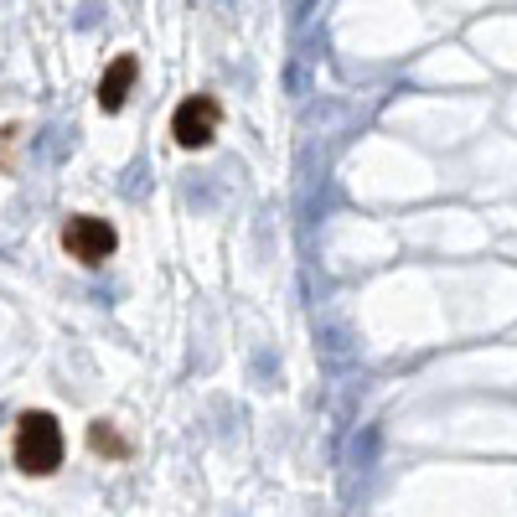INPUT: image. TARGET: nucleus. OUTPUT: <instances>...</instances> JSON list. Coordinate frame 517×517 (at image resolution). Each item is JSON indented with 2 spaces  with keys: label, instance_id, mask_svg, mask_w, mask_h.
<instances>
[{
  "label": "nucleus",
  "instance_id": "obj_1",
  "mask_svg": "<svg viewBox=\"0 0 517 517\" xmlns=\"http://www.w3.org/2000/svg\"><path fill=\"white\" fill-rule=\"evenodd\" d=\"M11 455H16V471H26V476H52L57 466H63V424H57L47 409L21 414Z\"/></svg>",
  "mask_w": 517,
  "mask_h": 517
},
{
  "label": "nucleus",
  "instance_id": "obj_2",
  "mask_svg": "<svg viewBox=\"0 0 517 517\" xmlns=\"http://www.w3.org/2000/svg\"><path fill=\"white\" fill-rule=\"evenodd\" d=\"M218 125H223V109L212 94H192V99H181L176 114H171V135L181 150H202L218 140Z\"/></svg>",
  "mask_w": 517,
  "mask_h": 517
},
{
  "label": "nucleus",
  "instance_id": "obj_3",
  "mask_svg": "<svg viewBox=\"0 0 517 517\" xmlns=\"http://www.w3.org/2000/svg\"><path fill=\"white\" fill-rule=\"evenodd\" d=\"M63 249H68L78 264L99 269L104 259H114V249H119V233H114V223H104V218H88V212H78V218H68V228H63Z\"/></svg>",
  "mask_w": 517,
  "mask_h": 517
},
{
  "label": "nucleus",
  "instance_id": "obj_4",
  "mask_svg": "<svg viewBox=\"0 0 517 517\" xmlns=\"http://www.w3.org/2000/svg\"><path fill=\"white\" fill-rule=\"evenodd\" d=\"M135 78H140V63L130 52H119L114 63L104 68V78H99V109L104 114H114V109H125V99H130V88H135Z\"/></svg>",
  "mask_w": 517,
  "mask_h": 517
},
{
  "label": "nucleus",
  "instance_id": "obj_5",
  "mask_svg": "<svg viewBox=\"0 0 517 517\" xmlns=\"http://www.w3.org/2000/svg\"><path fill=\"white\" fill-rule=\"evenodd\" d=\"M88 445H94L99 455H130V440L119 435L109 419H94V424H88Z\"/></svg>",
  "mask_w": 517,
  "mask_h": 517
}]
</instances>
